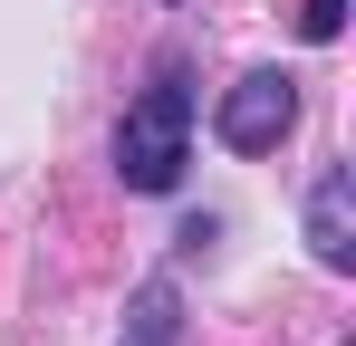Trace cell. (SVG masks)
I'll return each mask as SVG.
<instances>
[{"instance_id": "obj_4", "label": "cell", "mask_w": 356, "mask_h": 346, "mask_svg": "<svg viewBox=\"0 0 356 346\" xmlns=\"http://www.w3.org/2000/svg\"><path fill=\"white\" fill-rule=\"evenodd\" d=\"M116 346H183V288L174 279H145L125 298V337Z\"/></svg>"}, {"instance_id": "obj_5", "label": "cell", "mask_w": 356, "mask_h": 346, "mask_svg": "<svg viewBox=\"0 0 356 346\" xmlns=\"http://www.w3.org/2000/svg\"><path fill=\"white\" fill-rule=\"evenodd\" d=\"M337 29H347V0H308V10H298V39H318V49H327Z\"/></svg>"}, {"instance_id": "obj_1", "label": "cell", "mask_w": 356, "mask_h": 346, "mask_svg": "<svg viewBox=\"0 0 356 346\" xmlns=\"http://www.w3.org/2000/svg\"><path fill=\"white\" fill-rule=\"evenodd\" d=\"M183 164H193V87H183V67H154V87L116 125V173L125 192H174Z\"/></svg>"}, {"instance_id": "obj_3", "label": "cell", "mask_w": 356, "mask_h": 346, "mask_svg": "<svg viewBox=\"0 0 356 346\" xmlns=\"http://www.w3.org/2000/svg\"><path fill=\"white\" fill-rule=\"evenodd\" d=\"M308 250H318V270H347L356 260V173L327 164L308 183Z\"/></svg>"}, {"instance_id": "obj_2", "label": "cell", "mask_w": 356, "mask_h": 346, "mask_svg": "<svg viewBox=\"0 0 356 346\" xmlns=\"http://www.w3.org/2000/svg\"><path fill=\"white\" fill-rule=\"evenodd\" d=\"M289 125H298V77H280V67H250L241 87H222V115H212V135L232 154H270Z\"/></svg>"}]
</instances>
